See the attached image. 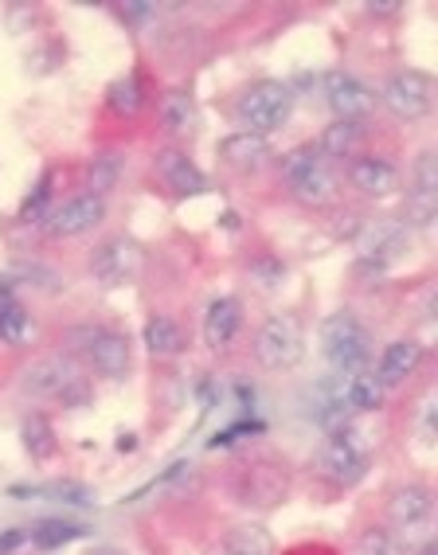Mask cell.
<instances>
[{
  "instance_id": "6da1fadb",
  "label": "cell",
  "mask_w": 438,
  "mask_h": 555,
  "mask_svg": "<svg viewBox=\"0 0 438 555\" xmlns=\"http://www.w3.org/2000/svg\"><path fill=\"white\" fill-rule=\"evenodd\" d=\"M21 391L28 399H48V403L79 406L90 399V384L82 376L79 360L70 357H40L21 372Z\"/></svg>"
},
{
  "instance_id": "7a4b0ae2",
  "label": "cell",
  "mask_w": 438,
  "mask_h": 555,
  "mask_svg": "<svg viewBox=\"0 0 438 555\" xmlns=\"http://www.w3.org/2000/svg\"><path fill=\"white\" fill-rule=\"evenodd\" d=\"M289 109H294V90H289V82L259 79L240 90V99H235L231 114H235L243 133H259V138H267V133L286 126Z\"/></svg>"
},
{
  "instance_id": "3957f363",
  "label": "cell",
  "mask_w": 438,
  "mask_h": 555,
  "mask_svg": "<svg viewBox=\"0 0 438 555\" xmlns=\"http://www.w3.org/2000/svg\"><path fill=\"white\" fill-rule=\"evenodd\" d=\"M279 177L289 189V196H298L301 204H309V208L328 204L333 192H337V177L328 172V160L321 157L313 145H298V150H289L279 165Z\"/></svg>"
},
{
  "instance_id": "277c9868",
  "label": "cell",
  "mask_w": 438,
  "mask_h": 555,
  "mask_svg": "<svg viewBox=\"0 0 438 555\" xmlns=\"http://www.w3.org/2000/svg\"><path fill=\"white\" fill-rule=\"evenodd\" d=\"M255 360L267 372H294L306 360V328L294 313H270L255 333Z\"/></svg>"
},
{
  "instance_id": "5b68a950",
  "label": "cell",
  "mask_w": 438,
  "mask_h": 555,
  "mask_svg": "<svg viewBox=\"0 0 438 555\" xmlns=\"http://www.w3.org/2000/svg\"><path fill=\"white\" fill-rule=\"evenodd\" d=\"M286 493H289V474L279 462L255 457V462H243V466L231 474V496H235L243 508H250V513H267V508L282 505Z\"/></svg>"
},
{
  "instance_id": "8992f818",
  "label": "cell",
  "mask_w": 438,
  "mask_h": 555,
  "mask_svg": "<svg viewBox=\"0 0 438 555\" xmlns=\"http://www.w3.org/2000/svg\"><path fill=\"white\" fill-rule=\"evenodd\" d=\"M321 345H325V360L337 367V372H349V376L369 372V364H372L369 328L360 325L349 309H340V313H333V318L325 321Z\"/></svg>"
},
{
  "instance_id": "52a82bcc",
  "label": "cell",
  "mask_w": 438,
  "mask_h": 555,
  "mask_svg": "<svg viewBox=\"0 0 438 555\" xmlns=\"http://www.w3.org/2000/svg\"><path fill=\"white\" fill-rule=\"evenodd\" d=\"M376 99L391 118L423 121L435 109V79H430L427 70H396Z\"/></svg>"
},
{
  "instance_id": "ba28073f",
  "label": "cell",
  "mask_w": 438,
  "mask_h": 555,
  "mask_svg": "<svg viewBox=\"0 0 438 555\" xmlns=\"http://www.w3.org/2000/svg\"><path fill=\"white\" fill-rule=\"evenodd\" d=\"M106 196H94V192H79V196L70 199H60L55 208L48 211L43 219V238L51 243H63V238H79V235H90V231H99L106 223Z\"/></svg>"
},
{
  "instance_id": "9c48e42d",
  "label": "cell",
  "mask_w": 438,
  "mask_h": 555,
  "mask_svg": "<svg viewBox=\"0 0 438 555\" xmlns=\"http://www.w3.org/2000/svg\"><path fill=\"white\" fill-rule=\"evenodd\" d=\"M318 474L333 486H357L360 477L369 474V447L357 430H340V435H325L318 450Z\"/></svg>"
},
{
  "instance_id": "30bf717a",
  "label": "cell",
  "mask_w": 438,
  "mask_h": 555,
  "mask_svg": "<svg viewBox=\"0 0 438 555\" xmlns=\"http://www.w3.org/2000/svg\"><path fill=\"white\" fill-rule=\"evenodd\" d=\"M141 267H145V247L133 235H110L90 255V278L106 289L133 282L141 274Z\"/></svg>"
},
{
  "instance_id": "8fae6325",
  "label": "cell",
  "mask_w": 438,
  "mask_h": 555,
  "mask_svg": "<svg viewBox=\"0 0 438 555\" xmlns=\"http://www.w3.org/2000/svg\"><path fill=\"white\" fill-rule=\"evenodd\" d=\"M79 357L87 360V367L94 376L121 379V376H130V367H133V345L118 328L94 325L79 337Z\"/></svg>"
},
{
  "instance_id": "7c38bea8",
  "label": "cell",
  "mask_w": 438,
  "mask_h": 555,
  "mask_svg": "<svg viewBox=\"0 0 438 555\" xmlns=\"http://www.w3.org/2000/svg\"><path fill=\"white\" fill-rule=\"evenodd\" d=\"M321 87H325L328 109H333L340 121H360V126H364L379 106L376 90H372L364 79H357V75H349V70H333V75H325Z\"/></svg>"
},
{
  "instance_id": "4fadbf2b",
  "label": "cell",
  "mask_w": 438,
  "mask_h": 555,
  "mask_svg": "<svg viewBox=\"0 0 438 555\" xmlns=\"http://www.w3.org/2000/svg\"><path fill=\"white\" fill-rule=\"evenodd\" d=\"M411 228H430L438 216V153L423 150L411 165L408 180V204H403Z\"/></svg>"
},
{
  "instance_id": "5bb4252c",
  "label": "cell",
  "mask_w": 438,
  "mask_h": 555,
  "mask_svg": "<svg viewBox=\"0 0 438 555\" xmlns=\"http://www.w3.org/2000/svg\"><path fill=\"white\" fill-rule=\"evenodd\" d=\"M349 184L369 199H388L399 192L403 177H399L396 160L379 157V153H360L357 160H349Z\"/></svg>"
},
{
  "instance_id": "9a60e30c",
  "label": "cell",
  "mask_w": 438,
  "mask_h": 555,
  "mask_svg": "<svg viewBox=\"0 0 438 555\" xmlns=\"http://www.w3.org/2000/svg\"><path fill=\"white\" fill-rule=\"evenodd\" d=\"M153 165H157V180L172 192V196L189 199V196H204V192H208V177H204V169H199L189 153L160 150Z\"/></svg>"
},
{
  "instance_id": "2e32d148",
  "label": "cell",
  "mask_w": 438,
  "mask_h": 555,
  "mask_svg": "<svg viewBox=\"0 0 438 555\" xmlns=\"http://www.w3.org/2000/svg\"><path fill=\"white\" fill-rule=\"evenodd\" d=\"M430 513H435V496H430L427 486H415V481L391 489L388 505H384L388 525L403 528V532H411V528H423L430 520Z\"/></svg>"
},
{
  "instance_id": "e0dca14e",
  "label": "cell",
  "mask_w": 438,
  "mask_h": 555,
  "mask_svg": "<svg viewBox=\"0 0 438 555\" xmlns=\"http://www.w3.org/2000/svg\"><path fill=\"white\" fill-rule=\"evenodd\" d=\"M219 160H223L231 172H240V177H255V172H262L270 165V141L259 138V133L235 129L231 138L219 141Z\"/></svg>"
},
{
  "instance_id": "ac0fdd59",
  "label": "cell",
  "mask_w": 438,
  "mask_h": 555,
  "mask_svg": "<svg viewBox=\"0 0 438 555\" xmlns=\"http://www.w3.org/2000/svg\"><path fill=\"white\" fill-rule=\"evenodd\" d=\"M418 364H423V345L411 340V337H403V340H391V345L379 352L372 376L384 384V391H391V387L408 384V379L418 372Z\"/></svg>"
},
{
  "instance_id": "d6986e66",
  "label": "cell",
  "mask_w": 438,
  "mask_h": 555,
  "mask_svg": "<svg viewBox=\"0 0 438 555\" xmlns=\"http://www.w3.org/2000/svg\"><path fill=\"white\" fill-rule=\"evenodd\" d=\"M243 333V306L231 294H223V298H216L208 306V313H204V340H208V348H231L235 340H240Z\"/></svg>"
},
{
  "instance_id": "ffe728a7",
  "label": "cell",
  "mask_w": 438,
  "mask_h": 555,
  "mask_svg": "<svg viewBox=\"0 0 438 555\" xmlns=\"http://www.w3.org/2000/svg\"><path fill=\"white\" fill-rule=\"evenodd\" d=\"M364 141H369V126L333 118L325 129H321V141L313 145V150H318L325 160H357L360 150H364Z\"/></svg>"
},
{
  "instance_id": "44dd1931",
  "label": "cell",
  "mask_w": 438,
  "mask_h": 555,
  "mask_svg": "<svg viewBox=\"0 0 438 555\" xmlns=\"http://www.w3.org/2000/svg\"><path fill=\"white\" fill-rule=\"evenodd\" d=\"M216 555H274V535L259 520H243L219 535Z\"/></svg>"
},
{
  "instance_id": "7402d4cb",
  "label": "cell",
  "mask_w": 438,
  "mask_h": 555,
  "mask_svg": "<svg viewBox=\"0 0 438 555\" xmlns=\"http://www.w3.org/2000/svg\"><path fill=\"white\" fill-rule=\"evenodd\" d=\"M82 535H87V525H79V520H70V516H43V520H36L28 528V544L36 552H55V547L75 544Z\"/></svg>"
},
{
  "instance_id": "603a6c76",
  "label": "cell",
  "mask_w": 438,
  "mask_h": 555,
  "mask_svg": "<svg viewBox=\"0 0 438 555\" xmlns=\"http://www.w3.org/2000/svg\"><path fill=\"white\" fill-rule=\"evenodd\" d=\"M145 348H150V357L165 360V357H177L180 348H184V325L169 313H157V318L145 321Z\"/></svg>"
},
{
  "instance_id": "cb8c5ba5",
  "label": "cell",
  "mask_w": 438,
  "mask_h": 555,
  "mask_svg": "<svg viewBox=\"0 0 438 555\" xmlns=\"http://www.w3.org/2000/svg\"><path fill=\"white\" fill-rule=\"evenodd\" d=\"M106 109L114 114V118H138L141 109H145V90H141L138 75H121V79L110 82Z\"/></svg>"
},
{
  "instance_id": "d4e9b609",
  "label": "cell",
  "mask_w": 438,
  "mask_h": 555,
  "mask_svg": "<svg viewBox=\"0 0 438 555\" xmlns=\"http://www.w3.org/2000/svg\"><path fill=\"white\" fill-rule=\"evenodd\" d=\"M384 403H388V391L372 376V367L345 379V406H349V411H379Z\"/></svg>"
},
{
  "instance_id": "484cf974",
  "label": "cell",
  "mask_w": 438,
  "mask_h": 555,
  "mask_svg": "<svg viewBox=\"0 0 438 555\" xmlns=\"http://www.w3.org/2000/svg\"><path fill=\"white\" fill-rule=\"evenodd\" d=\"M31 337H36V318H31L28 309L12 298L0 301V340L21 348V345H28Z\"/></svg>"
},
{
  "instance_id": "4316f807",
  "label": "cell",
  "mask_w": 438,
  "mask_h": 555,
  "mask_svg": "<svg viewBox=\"0 0 438 555\" xmlns=\"http://www.w3.org/2000/svg\"><path fill=\"white\" fill-rule=\"evenodd\" d=\"M403 247H408V231L399 228V223H379V228H372L369 238H364V255L376 258V267L391 262Z\"/></svg>"
},
{
  "instance_id": "83f0119b",
  "label": "cell",
  "mask_w": 438,
  "mask_h": 555,
  "mask_svg": "<svg viewBox=\"0 0 438 555\" xmlns=\"http://www.w3.org/2000/svg\"><path fill=\"white\" fill-rule=\"evenodd\" d=\"M12 496H40V501H63V505H90L94 496H90L87 486H79V481H48V486H16L9 489Z\"/></svg>"
},
{
  "instance_id": "f1b7e54d",
  "label": "cell",
  "mask_w": 438,
  "mask_h": 555,
  "mask_svg": "<svg viewBox=\"0 0 438 555\" xmlns=\"http://www.w3.org/2000/svg\"><path fill=\"white\" fill-rule=\"evenodd\" d=\"M21 438H24V450H28L31 457H40V462L55 457V450H60V438H55V430H51V423L43 415H28V418H24Z\"/></svg>"
},
{
  "instance_id": "f546056e",
  "label": "cell",
  "mask_w": 438,
  "mask_h": 555,
  "mask_svg": "<svg viewBox=\"0 0 438 555\" xmlns=\"http://www.w3.org/2000/svg\"><path fill=\"white\" fill-rule=\"evenodd\" d=\"M121 172H126V160H121L118 153H99V157L87 165V192L106 196V192L121 180Z\"/></svg>"
},
{
  "instance_id": "4dcf8cb0",
  "label": "cell",
  "mask_w": 438,
  "mask_h": 555,
  "mask_svg": "<svg viewBox=\"0 0 438 555\" xmlns=\"http://www.w3.org/2000/svg\"><path fill=\"white\" fill-rule=\"evenodd\" d=\"M196 118V106H192V94L189 90H169L165 99H160V126L169 129V133H184Z\"/></svg>"
},
{
  "instance_id": "1f68e13d",
  "label": "cell",
  "mask_w": 438,
  "mask_h": 555,
  "mask_svg": "<svg viewBox=\"0 0 438 555\" xmlns=\"http://www.w3.org/2000/svg\"><path fill=\"white\" fill-rule=\"evenodd\" d=\"M360 555H408V547H403V540H399L391 528H364L357 540Z\"/></svg>"
},
{
  "instance_id": "d6a6232c",
  "label": "cell",
  "mask_w": 438,
  "mask_h": 555,
  "mask_svg": "<svg viewBox=\"0 0 438 555\" xmlns=\"http://www.w3.org/2000/svg\"><path fill=\"white\" fill-rule=\"evenodd\" d=\"M48 199H51V177H43V180H40V189L31 192L28 204L21 208V219H24V223H31V219H40V223H43V219H48Z\"/></svg>"
},
{
  "instance_id": "836d02e7",
  "label": "cell",
  "mask_w": 438,
  "mask_h": 555,
  "mask_svg": "<svg viewBox=\"0 0 438 555\" xmlns=\"http://www.w3.org/2000/svg\"><path fill=\"white\" fill-rule=\"evenodd\" d=\"M28 544V528H12V532L0 535V555H21Z\"/></svg>"
},
{
  "instance_id": "e575fe53",
  "label": "cell",
  "mask_w": 438,
  "mask_h": 555,
  "mask_svg": "<svg viewBox=\"0 0 438 555\" xmlns=\"http://www.w3.org/2000/svg\"><path fill=\"white\" fill-rule=\"evenodd\" d=\"M118 12H121V21L138 28V24H145L150 16H157V4H121Z\"/></svg>"
},
{
  "instance_id": "d590c367",
  "label": "cell",
  "mask_w": 438,
  "mask_h": 555,
  "mask_svg": "<svg viewBox=\"0 0 438 555\" xmlns=\"http://www.w3.org/2000/svg\"><path fill=\"white\" fill-rule=\"evenodd\" d=\"M396 12H403V4H399V0H388V4H384V0H372L369 4V16H396Z\"/></svg>"
}]
</instances>
